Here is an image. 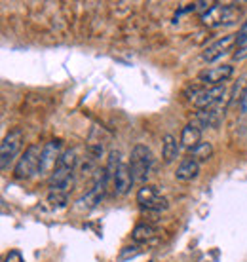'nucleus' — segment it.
<instances>
[{"label": "nucleus", "instance_id": "12", "mask_svg": "<svg viewBox=\"0 0 247 262\" xmlns=\"http://www.w3.org/2000/svg\"><path fill=\"white\" fill-rule=\"evenodd\" d=\"M133 183L135 181H133V173H131V167H130V160H122L120 165H118L116 173H114V177H112L114 194L116 196H126L131 190Z\"/></svg>", "mask_w": 247, "mask_h": 262}, {"label": "nucleus", "instance_id": "7", "mask_svg": "<svg viewBox=\"0 0 247 262\" xmlns=\"http://www.w3.org/2000/svg\"><path fill=\"white\" fill-rule=\"evenodd\" d=\"M109 184H111V179L105 175V171H99V175L95 177L93 186L76 200V207H78V209H86V211L97 207L99 203H101V200L105 198V194H107Z\"/></svg>", "mask_w": 247, "mask_h": 262}, {"label": "nucleus", "instance_id": "9", "mask_svg": "<svg viewBox=\"0 0 247 262\" xmlns=\"http://www.w3.org/2000/svg\"><path fill=\"white\" fill-rule=\"evenodd\" d=\"M238 44V34H224L221 36L219 40H215L213 44H209L205 50L202 52V59L205 63H215V61H219L222 55H227L232 48H236Z\"/></svg>", "mask_w": 247, "mask_h": 262}, {"label": "nucleus", "instance_id": "8", "mask_svg": "<svg viewBox=\"0 0 247 262\" xmlns=\"http://www.w3.org/2000/svg\"><path fill=\"white\" fill-rule=\"evenodd\" d=\"M227 97V88L224 85H213V88H203L198 90V93L192 99V105L198 111H205V108H215L222 103V99Z\"/></svg>", "mask_w": 247, "mask_h": 262}, {"label": "nucleus", "instance_id": "3", "mask_svg": "<svg viewBox=\"0 0 247 262\" xmlns=\"http://www.w3.org/2000/svg\"><path fill=\"white\" fill-rule=\"evenodd\" d=\"M42 148L44 146H40L38 143H33L27 146L25 152L17 158V162L13 165V179L15 181H29L34 175H38Z\"/></svg>", "mask_w": 247, "mask_h": 262}, {"label": "nucleus", "instance_id": "21", "mask_svg": "<svg viewBox=\"0 0 247 262\" xmlns=\"http://www.w3.org/2000/svg\"><path fill=\"white\" fill-rule=\"evenodd\" d=\"M4 262H25V258H23L19 249H12L6 256H4Z\"/></svg>", "mask_w": 247, "mask_h": 262}, {"label": "nucleus", "instance_id": "13", "mask_svg": "<svg viewBox=\"0 0 247 262\" xmlns=\"http://www.w3.org/2000/svg\"><path fill=\"white\" fill-rule=\"evenodd\" d=\"M200 171H202V164L192 156H187L182 158L181 164L177 165L175 179L179 183H192V181L200 177Z\"/></svg>", "mask_w": 247, "mask_h": 262}, {"label": "nucleus", "instance_id": "17", "mask_svg": "<svg viewBox=\"0 0 247 262\" xmlns=\"http://www.w3.org/2000/svg\"><path fill=\"white\" fill-rule=\"evenodd\" d=\"M154 236H156V228L149 223L135 224V228H133V232H131V239H133V243H137V245H139V243L150 242Z\"/></svg>", "mask_w": 247, "mask_h": 262}, {"label": "nucleus", "instance_id": "22", "mask_svg": "<svg viewBox=\"0 0 247 262\" xmlns=\"http://www.w3.org/2000/svg\"><path fill=\"white\" fill-rule=\"evenodd\" d=\"M247 57V42H243V44H238L236 46V53H234V59L236 61H241Z\"/></svg>", "mask_w": 247, "mask_h": 262}, {"label": "nucleus", "instance_id": "19", "mask_svg": "<svg viewBox=\"0 0 247 262\" xmlns=\"http://www.w3.org/2000/svg\"><path fill=\"white\" fill-rule=\"evenodd\" d=\"M48 203L53 209H65L67 203H69V194L59 190H50L48 192Z\"/></svg>", "mask_w": 247, "mask_h": 262}, {"label": "nucleus", "instance_id": "20", "mask_svg": "<svg viewBox=\"0 0 247 262\" xmlns=\"http://www.w3.org/2000/svg\"><path fill=\"white\" fill-rule=\"evenodd\" d=\"M139 253H141V247H139V245H128V247H123L122 249V253H120V260H126V258H133V256H137L139 255Z\"/></svg>", "mask_w": 247, "mask_h": 262}, {"label": "nucleus", "instance_id": "10", "mask_svg": "<svg viewBox=\"0 0 247 262\" xmlns=\"http://www.w3.org/2000/svg\"><path fill=\"white\" fill-rule=\"evenodd\" d=\"M61 154H63V150H61V141H59V139L48 141V143L44 144V148H42V158H40V169H38L40 177L52 175Z\"/></svg>", "mask_w": 247, "mask_h": 262}, {"label": "nucleus", "instance_id": "15", "mask_svg": "<svg viewBox=\"0 0 247 262\" xmlns=\"http://www.w3.org/2000/svg\"><path fill=\"white\" fill-rule=\"evenodd\" d=\"M221 116L222 112L215 106V108H205V111H198L196 112L194 120H192V124H196L200 129H205V127H215V125H219L221 122Z\"/></svg>", "mask_w": 247, "mask_h": 262}, {"label": "nucleus", "instance_id": "11", "mask_svg": "<svg viewBox=\"0 0 247 262\" xmlns=\"http://www.w3.org/2000/svg\"><path fill=\"white\" fill-rule=\"evenodd\" d=\"M232 74H234V67L232 65H217L203 69L198 74V80L208 88H213V85H224V82L232 78Z\"/></svg>", "mask_w": 247, "mask_h": 262}, {"label": "nucleus", "instance_id": "6", "mask_svg": "<svg viewBox=\"0 0 247 262\" xmlns=\"http://www.w3.org/2000/svg\"><path fill=\"white\" fill-rule=\"evenodd\" d=\"M135 200L139 207L147 213H162L169 207L168 198H163L162 192L158 190V186H152V184H143L137 190Z\"/></svg>", "mask_w": 247, "mask_h": 262}, {"label": "nucleus", "instance_id": "1", "mask_svg": "<svg viewBox=\"0 0 247 262\" xmlns=\"http://www.w3.org/2000/svg\"><path fill=\"white\" fill-rule=\"evenodd\" d=\"M78 148H67L63 150V154L59 156L57 165L53 173L50 175V190H59V192H67L69 194V188L74 183V171L78 169Z\"/></svg>", "mask_w": 247, "mask_h": 262}, {"label": "nucleus", "instance_id": "23", "mask_svg": "<svg viewBox=\"0 0 247 262\" xmlns=\"http://www.w3.org/2000/svg\"><path fill=\"white\" fill-rule=\"evenodd\" d=\"M243 42H247V17L243 19L240 31H238V44H243ZM238 44H236V46H238Z\"/></svg>", "mask_w": 247, "mask_h": 262}, {"label": "nucleus", "instance_id": "4", "mask_svg": "<svg viewBox=\"0 0 247 262\" xmlns=\"http://www.w3.org/2000/svg\"><path fill=\"white\" fill-rule=\"evenodd\" d=\"M238 17H240V8H236L234 4H221V2L211 4V8H209L208 12L200 15L202 23L205 27H209V29L230 25Z\"/></svg>", "mask_w": 247, "mask_h": 262}, {"label": "nucleus", "instance_id": "2", "mask_svg": "<svg viewBox=\"0 0 247 262\" xmlns=\"http://www.w3.org/2000/svg\"><path fill=\"white\" fill-rule=\"evenodd\" d=\"M130 167L133 173V181L143 186L154 169V156L147 144L139 143L133 146V150L130 154Z\"/></svg>", "mask_w": 247, "mask_h": 262}, {"label": "nucleus", "instance_id": "14", "mask_svg": "<svg viewBox=\"0 0 247 262\" xmlns=\"http://www.w3.org/2000/svg\"><path fill=\"white\" fill-rule=\"evenodd\" d=\"M181 146L182 148H187V150H194L198 144L202 143V129L198 127L196 124H187L184 127H182V131H181Z\"/></svg>", "mask_w": 247, "mask_h": 262}, {"label": "nucleus", "instance_id": "18", "mask_svg": "<svg viewBox=\"0 0 247 262\" xmlns=\"http://www.w3.org/2000/svg\"><path fill=\"white\" fill-rule=\"evenodd\" d=\"M190 156L194 158V160H198L200 164L208 162V160H211V156H213V144L209 143V141H202L194 150L190 152Z\"/></svg>", "mask_w": 247, "mask_h": 262}, {"label": "nucleus", "instance_id": "16", "mask_svg": "<svg viewBox=\"0 0 247 262\" xmlns=\"http://www.w3.org/2000/svg\"><path fill=\"white\" fill-rule=\"evenodd\" d=\"M179 150H181V143H177V137L171 135V133H166L162 139V162L166 165L173 164L179 156Z\"/></svg>", "mask_w": 247, "mask_h": 262}, {"label": "nucleus", "instance_id": "5", "mask_svg": "<svg viewBox=\"0 0 247 262\" xmlns=\"http://www.w3.org/2000/svg\"><path fill=\"white\" fill-rule=\"evenodd\" d=\"M23 141H25V131L21 127H13L4 135L2 144H0V169L2 171H8L10 165L15 162L23 146Z\"/></svg>", "mask_w": 247, "mask_h": 262}]
</instances>
